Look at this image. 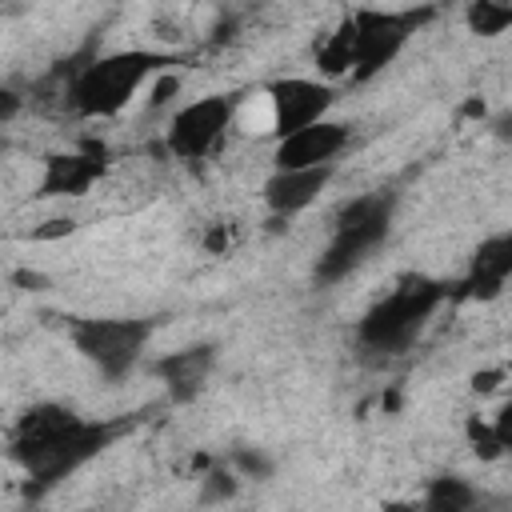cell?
I'll return each mask as SVG.
<instances>
[{
	"label": "cell",
	"mask_w": 512,
	"mask_h": 512,
	"mask_svg": "<svg viewBox=\"0 0 512 512\" xmlns=\"http://www.w3.org/2000/svg\"><path fill=\"white\" fill-rule=\"evenodd\" d=\"M384 512H416V504H388Z\"/></svg>",
	"instance_id": "obj_20"
},
{
	"label": "cell",
	"mask_w": 512,
	"mask_h": 512,
	"mask_svg": "<svg viewBox=\"0 0 512 512\" xmlns=\"http://www.w3.org/2000/svg\"><path fill=\"white\" fill-rule=\"evenodd\" d=\"M392 208H396L392 192H368V196H356L352 204H344L336 212L332 240H328V248L316 260V280L320 284H336L352 268H360L388 240Z\"/></svg>",
	"instance_id": "obj_3"
},
{
	"label": "cell",
	"mask_w": 512,
	"mask_h": 512,
	"mask_svg": "<svg viewBox=\"0 0 512 512\" xmlns=\"http://www.w3.org/2000/svg\"><path fill=\"white\" fill-rule=\"evenodd\" d=\"M20 104H24V100H20L12 88H0V124H8V120L20 112Z\"/></svg>",
	"instance_id": "obj_19"
},
{
	"label": "cell",
	"mask_w": 512,
	"mask_h": 512,
	"mask_svg": "<svg viewBox=\"0 0 512 512\" xmlns=\"http://www.w3.org/2000/svg\"><path fill=\"white\" fill-rule=\"evenodd\" d=\"M464 20H468L472 32L496 36V32H504V28L512 24V8H508V4H492V0H476V4H468Z\"/></svg>",
	"instance_id": "obj_16"
},
{
	"label": "cell",
	"mask_w": 512,
	"mask_h": 512,
	"mask_svg": "<svg viewBox=\"0 0 512 512\" xmlns=\"http://www.w3.org/2000/svg\"><path fill=\"white\" fill-rule=\"evenodd\" d=\"M208 480H212V484H208V500H220V496H232V492H236V480H232L228 472H212Z\"/></svg>",
	"instance_id": "obj_17"
},
{
	"label": "cell",
	"mask_w": 512,
	"mask_h": 512,
	"mask_svg": "<svg viewBox=\"0 0 512 512\" xmlns=\"http://www.w3.org/2000/svg\"><path fill=\"white\" fill-rule=\"evenodd\" d=\"M108 172V160L100 148H84V152H52L44 156V172H40V200H56V196H84L100 176Z\"/></svg>",
	"instance_id": "obj_10"
},
{
	"label": "cell",
	"mask_w": 512,
	"mask_h": 512,
	"mask_svg": "<svg viewBox=\"0 0 512 512\" xmlns=\"http://www.w3.org/2000/svg\"><path fill=\"white\" fill-rule=\"evenodd\" d=\"M172 64V56L164 52H148V48H128V52H108L96 56L88 64H80L68 80V104L76 116L100 120V116H116L148 76L164 72Z\"/></svg>",
	"instance_id": "obj_1"
},
{
	"label": "cell",
	"mask_w": 512,
	"mask_h": 512,
	"mask_svg": "<svg viewBox=\"0 0 512 512\" xmlns=\"http://www.w3.org/2000/svg\"><path fill=\"white\" fill-rule=\"evenodd\" d=\"M448 300V284L428 280V276H404L384 300H376L364 320L356 324V340L368 352L380 356H400L416 344V336L424 332V324L432 320V312Z\"/></svg>",
	"instance_id": "obj_2"
},
{
	"label": "cell",
	"mask_w": 512,
	"mask_h": 512,
	"mask_svg": "<svg viewBox=\"0 0 512 512\" xmlns=\"http://www.w3.org/2000/svg\"><path fill=\"white\" fill-rule=\"evenodd\" d=\"M236 464H240L244 472H256V476H268V472H272V464H268L264 456H252V452H236Z\"/></svg>",
	"instance_id": "obj_18"
},
{
	"label": "cell",
	"mask_w": 512,
	"mask_h": 512,
	"mask_svg": "<svg viewBox=\"0 0 512 512\" xmlns=\"http://www.w3.org/2000/svg\"><path fill=\"white\" fill-rule=\"evenodd\" d=\"M268 100H272V132H276V140H284L308 124H320L324 112L332 108L336 92L324 80L284 76V80L268 84Z\"/></svg>",
	"instance_id": "obj_8"
},
{
	"label": "cell",
	"mask_w": 512,
	"mask_h": 512,
	"mask_svg": "<svg viewBox=\"0 0 512 512\" xmlns=\"http://www.w3.org/2000/svg\"><path fill=\"white\" fill-rule=\"evenodd\" d=\"M432 16V8H420V12H376V8H360L348 16L352 24V80L364 84L372 80L376 72H384L400 48L408 44V36Z\"/></svg>",
	"instance_id": "obj_5"
},
{
	"label": "cell",
	"mask_w": 512,
	"mask_h": 512,
	"mask_svg": "<svg viewBox=\"0 0 512 512\" xmlns=\"http://www.w3.org/2000/svg\"><path fill=\"white\" fill-rule=\"evenodd\" d=\"M316 64L324 68V76H344L352 72V24L344 16V24L336 32H328L320 44H316Z\"/></svg>",
	"instance_id": "obj_15"
},
{
	"label": "cell",
	"mask_w": 512,
	"mask_h": 512,
	"mask_svg": "<svg viewBox=\"0 0 512 512\" xmlns=\"http://www.w3.org/2000/svg\"><path fill=\"white\" fill-rule=\"evenodd\" d=\"M116 432H120V424L76 416L68 428H60L36 444H12V460L32 480V492H44V488L60 484L64 476H72L76 468H84L88 460H96L116 440Z\"/></svg>",
	"instance_id": "obj_4"
},
{
	"label": "cell",
	"mask_w": 512,
	"mask_h": 512,
	"mask_svg": "<svg viewBox=\"0 0 512 512\" xmlns=\"http://www.w3.org/2000/svg\"><path fill=\"white\" fill-rule=\"evenodd\" d=\"M240 92H216V96H204V100H192L184 104L172 124H168V152L176 160H200L216 148V140L224 136V128L232 124L236 108H240Z\"/></svg>",
	"instance_id": "obj_7"
},
{
	"label": "cell",
	"mask_w": 512,
	"mask_h": 512,
	"mask_svg": "<svg viewBox=\"0 0 512 512\" xmlns=\"http://www.w3.org/2000/svg\"><path fill=\"white\" fill-rule=\"evenodd\" d=\"M352 132L348 124H336V120H320V124H308L284 140H276V172H288V168H320V164H332L344 148H348Z\"/></svg>",
	"instance_id": "obj_9"
},
{
	"label": "cell",
	"mask_w": 512,
	"mask_h": 512,
	"mask_svg": "<svg viewBox=\"0 0 512 512\" xmlns=\"http://www.w3.org/2000/svg\"><path fill=\"white\" fill-rule=\"evenodd\" d=\"M416 512H480V492L460 476H440L428 484Z\"/></svg>",
	"instance_id": "obj_14"
},
{
	"label": "cell",
	"mask_w": 512,
	"mask_h": 512,
	"mask_svg": "<svg viewBox=\"0 0 512 512\" xmlns=\"http://www.w3.org/2000/svg\"><path fill=\"white\" fill-rule=\"evenodd\" d=\"M508 276H512V236L508 232H496V236H488L476 248L460 292L464 296H476V300H492V296H500V288L508 284Z\"/></svg>",
	"instance_id": "obj_13"
},
{
	"label": "cell",
	"mask_w": 512,
	"mask_h": 512,
	"mask_svg": "<svg viewBox=\"0 0 512 512\" xmlns=\"http://www.w3.org/2000/svg\"><path fill=\"white\" fill-rule=\"evenodd\" d=\"M328 180H332V164L272 172V176L264 180V204H268V212H276V216H292V212L308 208V204L324 192Z\"/></svg>",
	"instance_id": "obj_12"
},
{
	"label": "cell",
	"mask_w": 512,
	"mask_h": 512,
	"mask_svg": "<svg viewBox=\"0 0 512 512\" xmlns=\"http://www.w3.org/2000/svg\"><path fill=\"white\" fill-rule=\"evenodd\" d=\"M152 336V324L148 320H76L72 324V344L84 360H92L100 368V376L108 380H120L136 368L144 344Z\"/></svg>",
	"instance_id": "obj_6"
},
{
	"label": "cell",
	"mask_w": 512,
	"mask_h": 512,
	"mask_svg": "<svg viewBox=\"0 0 512 512\" xmlns=\"http://www.w3.org/2000/svg\"><path fill=\"white\" fill-rule=\"evenodd\" d=\"M212 364H216V348L212 344H192V348H180V352H168L156 360V376L164 380L168 396L176 404H188L204 392L208 376H212Z\"/></svg>",
	"instance_id": "obj_11"
}]
</instances>
